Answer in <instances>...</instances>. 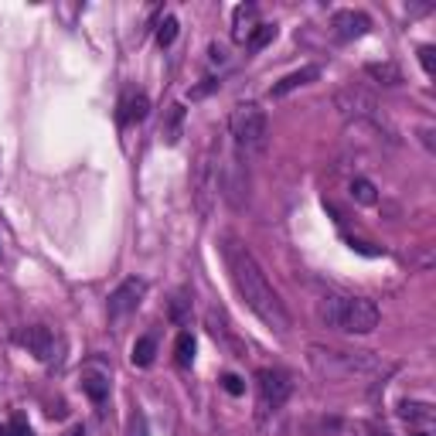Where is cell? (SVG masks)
Returning <instances> with one entry per match:
<instances>
[{"label": "cell", "mask_w": 436, "mask_h": 436, "mask_svg": "<svg viewBox=\"0 0 436 436\" xmlns=\"http://www.w3.org/2000/svg\"><path fill=\"white\" fill-rule=\"evenodd\" d=\"M181 123H184V106H171V123L164 129V140H167L171 147L181 140Z\"/></svg>", "instance_id": "603a6c76"}, {"label": "cell", "mask_w": 436, "mask_h": 436, "mask_svg": "<svg viewBox=\"0 0 436 436\" xmlns=\"http://www.w3.org/2000/svg\"><path fill=\"white\" fill-rule=\"evenodd\" d=\"M253 21H256V7H253V3H242V7H235L232 38H235V41H246V38L253 34Z\"/></svg>", "instance_id": "9a60e30c"}, {"label": "cell", "mask_w": 436, "mask_h": 436, "mask_svg": "<svg viewBox=\"0 0 436 436\" xmlns=\"http://www.w3.org/2000/svg\"><path fill=\"white\" fill-rule=\"evenodd\" d=\"M310 368L324 379V382H372L388 372L379 355L372 351H337V348H324V344H310L307 348Z\"/></svg>", "instance_id": "7a4b0ae2"}, {"label": "cell", "mask_w": 436, "mask_h": 436, "mask_svg": "<svg viewBox=\"0 0 436 436\" xmlns=\"http://www.w3.org/2000/svg\"><path fill=\"white\" fill-rule=\"evenodd\" d=\"M365 76L372 78V82H379V85H385V89L402 85V72H399L392 62H368V65H365Z\"/></svg>", "instance_id": "4fadbf2b"}, {"label": "cell", "mask_w": 436, "mask_h": 436, "mask_svg": "<svg viewBox=\"0 0 436 436\" xmlns=\"http://www.w3.org/2000/svg\"><path fill=\"white\" fill-rule=\"evenodd\" d=\"M416 436H423V433H416Z\"/></svg>", "instance_id": "836d02e7"}, {"label": "cell", "mask_w": 436, "mask_h": 436, "mask_svg": "<svg viewBox=\"0 0 436 436\" xmlns=\"http://www.w3.org/2000/svg\"><path fill=\"white\" fill-rule=\"evenodd\" d=\"M351 198H355L358 205H375V202H379V191H375V184L368 178H355L351 181Z\"/></svg>", "instance_id": "ac0fdd59"}, {"label": "cell", "mask_w": 436, "mask_h": 436, "mask_svg": "<svg viewBox=\"0 0 436 436\" xmlns=\"http://www.w3.org/2000/svg\"><path fill=\"white\" fill-rule=\"evenodd\" d=\"M154 355H157V337L154 334H143V337H136L129 361H133L136 368H150V365H154Z\"/></svg>", "instance_id": "5bb4252c"}, {"label": "cell", "mask_w": 436, "mask_h": 436, "mask_svg": "<svg viewBox=\"0 0 436 436\" xmlns=\"http://www.w3.org/2000/svg\"><path fill=\"white\" fill-rule=\"evenodd\" d=\"M331 27H334V34H337L341 41H355V38H361V34H368L372 21H368V14H361V10H337Z\"/></svg>", "instance_id": "9c48e42d"}, {"label": "cell", "mask_w": 436, "mask_h": 436, "mask_svg": "<svg viewBox=\"0 0 436 436\" xmlns=\"http://www.w3.org/2000/svg\"><path fill=\"white\" fill-rule=\"evenodd\" d=\"M317 78H321V69H317V65H304V69H297V72L283 76L280 82H273L269 96H273V99H283V96H290L293 89H300V85H310V82H317Z\"/></svg>", "instance_id": "8fae6325"}, {"label": "cell", "mask_w": 436, "mask_h": 436, "mask_svg": "<svg viewBox=\"0 0 436 436\" xmlns=\"http://www.w3.org/2000/svg\"><path fill=\"white\" fill-rule=\"evenodd\" d=\"M222 388H225V392H229V395H242V392H246V382H242V379H239V375H222Z\"/></svg>", "instance_id": "83f0119b"}, {"label": "cell", "mask_w": 436, "mask_h": 436, "mask_svg": "<svg viewBox=\"0 0 436 436\" xmlns=\"http://www.w3.org/2000/svg\"><path fill=\"white\" fill-rule=\"evenodd\" d=\"M178 17H164L160 24H157V45L160 48H171L174 45V38H178Z\"/></svg>", "instance_id": "7402d4cb"}, {"label": "cell", "mask_w": 436, "mask_h": 436, "mask_svg": "<svg viewBox=\"0 0 436 436\" xmlns=\"http://www.w3.org/2000/svg\"><path fill=\"white\" fill-rule=\"evenodd\" d=\"M218 181H222V164L215 160V143H208L205 154L195 164V208L202 218L211 215V205L218 198Z\"/></svg>", "instance_id": "8992f818"}, {"label": "cell", "mask_w": 436, "mask_h": 436, "mask_svg": "<svg viewBox=\"0 0 436 436\" xmlns=\"http://www.w3.org/2000/svg\"><path fill=\"white\" fill-rule=\"evenodd\" d=\"M82 392H85L92 402H106V395H109V382H106L103 375H85V379H82Z\"/></svg>", "instance_id": "ffe728a7"}, {"label": "cell", "mask_w": 436, "mask_h": 436, "mask_svg": "<svg viewBox=\"0 0 436 436\" xmlns=\"http://www.w3.org/2000/svg\"><path fill=\"white\" fill-rule=\"evenodd\" d=\"M399 416L409 419V423H433V406L430 402H402Z\"/></svg>", "instance_id": "2e32d148"}, {"label": "cell", "mask_w": 436, "mask_h": 436, "mask_svg": "<svg viewBox=\"0 0 436 436\" xmlns=\"http://www.w3.org/2000/svg\"><path fill=\"white\" fill-rule=\"evenodd\" d=\"M317 317L321 324H328L331 331L344 334H372L379 328L382 314L372 300L365 297H341V293H328L317 300Z\"/></svg>", "instance_id": "3957f363"}, {"label": "cell", "mask_w": 436, "mask_h": 436, "mask_svg": "<svg viewBox=\"0 0 436 436\" xmlns=\"http://www.w3.org/2000/svg\"><path fill=\"white\" fill-rule=\"evenodd\" d=\"M211 62H225V48L222 45H211Z\"/></svg>", "instance_id": "f546056e"}, {"label": "cell", "mask_w": 436, "mask_h": 436, "mask_svg": "<svg viewBox=\"0 0 436 436\" xmlns=\"http://www.w3.org/2000/svg\"><path fill=\"white\" fill-rule=\"evenodd\" d=\"M205 328H208V334L229 351V355H235V358H246V344L235 337V334L229 331V324H225V317L222 314H215V310H208L205 314Z\"/></svg>", "instance_id": "30bf717a"}, {"label": "cell", "mask_w": 436, "mask_h": 436, "mask_svg": "<svg viewBox=\"0 0 436 436\" xmlns=\"http://www.w3.org/2000/svg\"><path fill=\"white\" fill-rule=\"evenodd\" d=\"M273 38H276V27L273 24H256L253 27V34L246 38V48H249V52H262Z\"/></svg>", "instance_id": "d6986e66"}, {"label": "cell", "mask_w": 436, "mask_h": 436, "mask_svg": "<svg viewBox=\"0 0 436 436\" xmlns=\"http://www.w3.org/2000/svg\"><path fill=\"white\" fill-rule=\"evenodd\" d=\"M229 133H232V143H235L239 164H242V160H253L256 154L266 150V140H269L266 113H262L256 103L235 106L232 116H229Z\"/></svg>", "instance_id": "277c9868"}, {"label": "cell", "mask_w": 436, "mask_h": 436, "mask_svg": "<svg viewBox=\"0 0 436 436\" xmlns=\"http://www.w3.org/2000/svg\"><path fill=\"white\" fill-rule=\"evenodd\" d=\"M147 113H150V99H147L143 92H136V96H129L127 99V113H123V120L140 123V120H147Z\"/></svg>", "instance_id": "44dd1931"}, {"label": "cell", "mask_w": 436, "mask_h": 436, "mask_svg": "<svg viewBox=\"0 0 436 436\" xmlns=\"http://www.w3.org/2000/svg\"><path fill=\"white\" fill-rule=\"evenodd\" d=\"M334 109L344 116V120H355V123H372V127H385V116H382V106L375 103V96L365 89V85H341L334 92Z\"/></svg>", "instance_id": "5b68a950"}, {"label": "cell", "mask_w": 436, "mask_h": 436, "mask_svg": "<svg viewBox=\"0 0 436 436\" xmlns=\"http://www.w3.org/2000/svg\"><path fill=\"white\" fill-rule=\"evenodd\" d=\"M72 436H85V430H82V426H78V430H76V433H72Z\"/></svg>", "instance_id": "1f68e13d"}, {"label": "cell", "mask_w": 436, "mask_h": 436, "mask_svg": "<svg viewBox=\"0 0 436 436\" xmlns=\"http://www.w3.org/2000/svg\"><path fill=\"white\" fill-rule=\"evenodd\" d=\"M256 388H259V412H276L290 399L293 382L280 368H262L256 375Z\"/></svg>", "instance_id": "52a82bcc"}, {"label": "cell", "mask_w": 436, "mask_h": 436, "mask_svg": "<svg viewBox=\"0 0 436 436\" xmlns=\"http://www.w3.org/2000/svg\"><path fill=\"white\" fill-rule=\"evenodd\" d=\"M222 259L229 266V276L235 283V290H239V297H242V304L253 310L276 337H286L290 334V314L283 307L280 293L273 290V283L266 280V273L256 262V256L235 235H225L222 239Z\"/></svg>", "instance_id": "6da1fadb"}, {"label": "cell", "mask_w": 436, "mask_h": 436, "mask_svg": "<svg viewBox=\"0 0 436 436\" xmlns=\"http://www.w3.org/2000/svg\"><path fill=\"white\" fill-rule=\"evenodd\" d=\"M419 65H423L426 76H436V48L433 45H423V48H419Z\"/></svg>", "instance_id": "cb8c5ba5"}, {"label": "cell", "mask_w": 436, "mask_h": 436, "mask_svg": "<svg viewBox=\"0 0 436 436\" xmlns=\"http://www.w3.org/2000/svg\"><path fill=\"white\" fill-rule=\"evenodd\" d=\"M348 246H351L355 253H361V256H385L382 246H372V242H361V239H348Z\"/></svg>", "instance_id": "d4e9b609"}, {"label": "cell", "mask_w": 436, "mask_h": 436, "mask_svg": "<svg viewBox=\"0 0 436 436\" xmlns=\"http://www.w3.org/2000/svg\"><path fill=\"white\" fill-rule=\"evenodd\" d=\"M0 436H7V426H3V423H0Z\"/></svg>", "instance_id": "d6a6232c"}, {"label": "cell", "mask_w": 436, "mask_h": 436, "mask_svg": "<svg viewBox=\"0 0 436 436\" xmlns=\"http://www.w3.org/2000/svg\"><path fill=\"white\" fill-rule=\"evenodd\" d=\"M133 436H147V433H143V416H136V419H133Z\"/></svg>", "instance_id": "4dcf8cb0"}, {"label": "cell", "mask_w": 436, "mask_h": 436, "mask_svg": "<svg viewBox=\"0 0 436 436\" xmlns=\"http://www.w3.org/2000/svg\"><path fill=\"white\" fill-rule=\"evenodd\" d=\"M143 293H147V283L143 280H136V276L123 280L113 293H109V304H106L109 321H120V317H127L129 310H136L140 307V300H143Z\"/></svg>", "instance_id": "ba28073f"}, {"label": "cell", "mask_w": 436, "mask_h": 436, "mask_svg": "<svg viewBox=\"0 0 436 436\" xmlns=\"http://www.w3.org/2000/svg\"><path fill=\"white\" fill-rule=\"evenodd\" d=\"M174 358H178L181 368H188L195 361V334L191 331H181L178 341H174Z\"/></svg>", "instance_id": "e0dca14e"}, {"label": "cell", "mask_w": 436, "mask_h": 436, "mask_svg": "<svg viewBox=\"0 0 436 436\" xmlns=\"http://www.w3.org/2000/svg\"><path fill=\"white\" fill-rule=\"evenodd\" d=\"M7 436H34V433H31V426H27L24 416H14V419L7 423Z\"/></svg>", "instance_id": "4316f807"}, {"label": "cell", "mask_w": 436, "mask_h": 436, "mask_svg": "<svg viewBox=\"0 0 436 436\" xmlns=\"http://www.w3.org/2000/svg\"><path fill=\"white\" fill-rule=\"evenodd\" d=\"M24 344H27V351L34 355L38 361H48L52 358V351H55V337H52V331L48 328H27L24 331Z\"/></svg>", "instance_id": "7c38bea8"}, {"label": "cell", "mask_w": 436, "mask_h": 436, "mask_svg": "<svg viewBox=\"0 0 436 436\" xmlns=\"http://www.w3.org/2000/svg\"><path fill=\"white\" fill-rule=\"evenodd\" d=\"M211 89H218V78H208L205 85H198V89H191V99H202V96H208Z\"/></svg>", "instance_id": "f1b7e54d"}, {"label": "cell", "mask_w": 436, "mask_h": 436, "mask_svg": "<svg viewBox=\"0 0 436 436\" xmlns=\"http://www.w3.org/2000/svg\"><path fill=\"white\" fill-rule=\"evenodd\" d=\"M191 300H188V293H178L174 297V304H171V321L174 324H184V307H188Z\"/></svg>", "instance_id": "484cf974"}]
</instances>
